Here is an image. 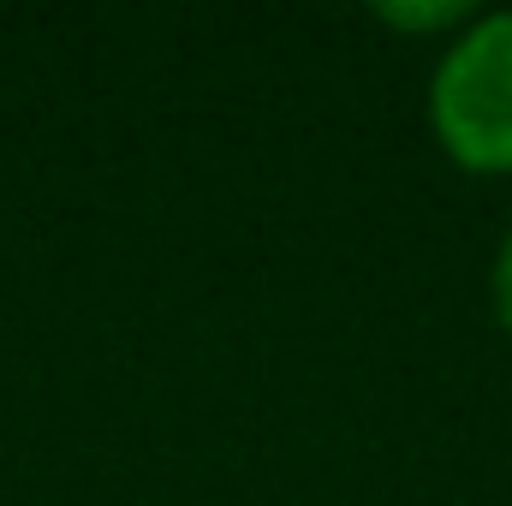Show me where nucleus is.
I'll use <instances>...</instances> for the list:
<instances>
[{"label":"nucleus","mask_w":512,"mask_h":506,"mask_svg":"<svg viewBox=\"0 0 512 506\" xmlns=\"http://www.w3.org/2000/svg\"><path fill=\"white\" fill-rule=\"evenodd\" d=\"M495 310H501V328L512 334V233L501 245V256H495Z\"/></svg>","instance_id":"3"},{"label":"nucleus","mask_w":512,"mask_h":506,"mask_svg":"<svg viewBox=\"0 0 512 506\" xmlns=\"http://www.w3.org/2000/svg\"><path fill=\"white\" fill-rule=\"evenodd\" d=\"M441 149L471 173H512V12L465 24L429 96Z\"/></svg>","instance_id":"1"},{"label":"nucleus","mask_w":512,"mask_h":506,"mask_svg":"<svg viewBox=\"0 0 512 506\" xmlns=\"http://www.w3.org/2000/svg\"><path fill=\"white\" fill-rule=\"evenodd\" d=\"M376 18L393 24V30H423V36H435V30H459V24H477V12L465 6V0H441V6H376Z\"/></svg>","instance_id":"2"}]
</instances>
